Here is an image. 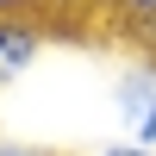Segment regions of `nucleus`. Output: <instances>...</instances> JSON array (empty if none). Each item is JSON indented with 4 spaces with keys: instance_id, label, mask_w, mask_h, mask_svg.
I'll list each match as a JSON object with an SVG mask.
<instances>
[{
    "instance_id": "1",
    "label": "nucleus",
    "mask_w": 156,
    "mask_h": 156,
    "mask_svg": "<svg viewBox=\"0 0 156 156\" xmlns=\"http://www.w3.org/2000/svg\"><path fill=\"white\" fill-rule=\"evenodd\" d=\"M112 119L131 144L156 150V56H137L131 69L112 81Z\"/></svg>"
},
{
    "instance_id": "2",
    "label": "nucleus",
    "mask_w": 156,
    "mask_h": 156,
    "mask_svg": "<svg viewBox=\"0 0 156 156\" xmlns=\"http://www.w3.org/2000/svg\"><path fill=\"white\" fill-rule=\"evenodd\" d=\"M44 25L25 19V12H0V87L25 81V75L37 69V56H44Z\"/></svg>"
},
{
    "instance_id": "3",
    "label": "nucleus",
    "mask_w": 156,
    "mask_h": 156,
    "mask_svg": "<svg viewBox=\"0 0 156 156\" xmlns=\"http://www.w3.org/2000/svg\"><path fill=\"white\" fill-rule=\"evenodd\" d=\"M94 156H156L150 144H131V137H119V144H106V150H94Z\"/></svg>"
},
{
    "instance_id": "4",
    "label": "nucleus",
    "mask_w": 156,
    "mask_h": 156,
    "mask_svg": "<svg viewBox=\"0 0 156 156\" xmlns=\"http://www.w3.org/2000/svg\"><path fill=\"white\" fill-rule=\"evenodd\" d=\"M0 156H56V150H37V144H0Z\"/></svg>"
},
{
    "instance_id": "5",
    "label": "nucleus",
    "mask_w": 156,
    "mask_h": 156,
    "mask_svg": "<svg viewBox=\"0 0 156 156\" xmlns=\"http://www.w3.org/2000/svg\"><path fill=\"white\" fill-rule=\"evenodd\" d=\"M19 6H31V0H0V12H19Z\"/></svg>"
},
{
    "instance_id": "6",
    "label": "nucleus",
    "mask_w": 156,
    "mask_h": 156,
    "mask_svg": "<svg viewBox=\"0 0 156 156\" xmlns=\"http://www.w3.org/2000/svg\"><path fill=\"white\" fill-rule=\"evenodd\" d=\"M131 12H156V0H131Z\"/></svg>"
}]
</instances>
